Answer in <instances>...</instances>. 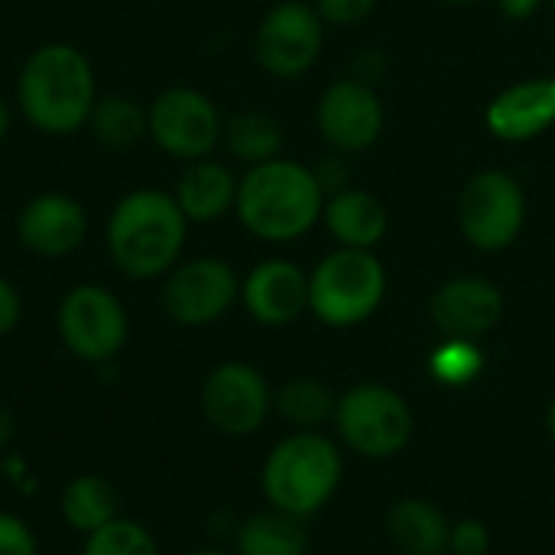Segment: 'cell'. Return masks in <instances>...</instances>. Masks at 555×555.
<instances>
[{"instance_id": "1", "label": "cell", "mask_w": 555, "mask_h": 555, "mask_svg": "<svg viewBox=\"0 0 555 555\" xmlns=\"http://www.w3.org/2000/svg\"><path fill=\"white\" fill-rule=\"evenodd\" d=\"M98 75L91 59L65 39L36 46L16 75L13 101L23 120L42 137H72L88 127L98 104Z\"/></svg>"}, {"instance_id": "2", "label": "cell", "mask_w": 555, "mask_h": 555, "mask_svg": "<svg viewBox=\"0 0 555 555\" xmlns=\"http://www.w3.org/2000/svg\"><path fill=\"white\" fill-rule=\"evenodd\" d=\"M189 218L166 189H133L120 195L104 224V247L117 273L133 283L163 280L185 250Z\"/></svg>"}, {"instance_id": "3", "label": "cell", "mask_w": 555, "mask_h": 555, "mask_svg": "<svg viewBox=\"0 0 555 555\" xmlns=\"http://www.w3.org/2000/svg\"><path fill=\"white\" fill-rule=\"evenodd\" d=\"M325 208V192L315 172L293 159H270L250 166L237 185L234 215L247 234L267 244H289L306 237Z\"/></svg>"}, {"instance_id": "4", "label": "cell", "mask_w": 555, "mask_h": 555, "mask_svg": "<svg viewBox=\"0 0 555 555\" xmlns=\"http://www.w3.org/2000/svg\"><path fill=\"white\" fill-rule=\"evenodd\" d=\"M341 475L338 446L315 429H296L270 449L260 468V491L270 507L309 520L335 498Z\"/></svg>"}, {"instance_id": "5", "label": "cell", "mask_w": 555, "mask_h": 555, "mask_svg": "<svg viewBox=\"0 0 555 555\" xmlns=\"http://www.w3.org/2000/svg\"><path fill=\"white\" fill-rule=\"evenodd\" d=\"M387 296V270L371 250L338 247L309 273V312L328 328L367 322Z\"/></svg>"}, {"instance_id": "6", "label": "cell", "mask_w": 555, "mask_h": 555, "mask_svg": "<svg viewBox=\"0 0 555 555\" xmlns=\"http://www.w3.org/2000/svg\"><path fill=\"white\" fill-rule=\"evenodd\" d=\"M341 442L371 462L400 455L413 439V410L403 393L384 384H354L335 403Z\"/></svg>"}, {"instance_id": "7", "label": "cell", "mask_w": 555, "mask_h": 555, "mask_svg": "<svg viewBox=\"0 0 555 555\" xmlns=\"http://www.w3.org/2000/svg\"><path fill=\"white\" fill-rule=\"evenodd\" d=\"M55 332L72 358L85 364H111L127 348L130 315L114 289L78 283L59 299Z\"/></svg>"}, {"instance_id": "8", "label": "cell", "mask_w": 555, "mask_h": 555, "mask_svg": "<svg viewBox=\"0 0 555 555\" xmlns=\"http://www.w3.org/2000/svg\"><path fill=\"white\" fill-rule=\"evenodd\" d=\"M221 130L218 104L198 88L172 85L146 104V137L169 159L195 163L211 156L221 143Z\"/></svg>"}, {"instance_id": "9", "label": "cell", "mask_w": 555, "mask_h": 555, "mask_svg": "<svg viewBox=\"0 0 555 555\" xmlns=\"http://www.w3.org/2000/svg\"><path fill=\"white\" fill-rule=\"evenodd\" d=\"M527 224L524 185L504 169H485L459 195V228L485 254L507 250Z\"/></svg>"}, {"instance_id": "10", "label": "cell", "mask_w": 555, "mask_h": 555, "mask_svg": "<svg viewBox=\"0 0 555 555\" xmlns=\"http://www.w3.org/2000/svg\"><path fill=\"white\" fill-rule=\"evenodd\" d=\"M241 299V276L221 257L179 260L163 276V309L182 328H205L224 319Z\"/></svg>"}, {"instance_id": "11", "label": "cell", "mask_w": 555, "mask_h": 555, "mask_svg": "<svg viewBox=\"0 0 555 555\" xmlns=\"http://www.w3.org/2000/svg\"><path fill=\"white\" fill-rule=\"evenodd\" d=\"M325 46V23L306 0H283L270 7L257 26L254 52L267 75L299 78L306 75Z\"/></svg>"}, {"instance_id": "12", "label": "cell", "mask_w": 555, "mask_h": 555, "mask_svg": "<svg viewBox=\"0 0 555 555\" xmlns=\"http://www.w3.org/2000/svg\"><path fill=\"white\" fill-rule=\"evenodd\" d=\"M198 403L211 429L231 439H247L267 423L273 410V390L254 364L224 361L208 371Z\"/></svg>"}, {"instance_id": "13", "label": "cell", "mask_w": 555, "mask_h": 555, "mask_svg": "<svg viewBox=\"0 0 555 555\" xmlns=\"http://www.w3.org/2000/svg\"><path fill=\"white\" fill-rule=\"evenodd\" d=\"M315 124L332 150L364 153L384 133V104L374 85L361 78H341L322 91Z\"/></svg>"}, {"instance_id": "14", "label": "cell", "mask_w": 555, "mask_h": 555, "mask_svg": "<svg viewBox=\"0 0 555 555\" xmlns=\"http://www.w3.org/2000/svg\"><path fill=\"white\" fill-rule=\"evenodd\" d=\"M88 211L68 192H39L16 215V241L39 260H65L88 241Z\"/></svg>"}, {"instance_id": "15", "label": "cell", "mask_w": 555, "mask_h": 555, "mask_svg": "<svg viewBox=\"0 0 555 555\" xmlns=\"http://www.w3.org/2000/svg\"><path fill=\"white\" fill-rule=\"evenodd\" d=\"M241 302L254 322L283 328L309 309V276L293 260H260L241 280Z\"/></svg>"}, {"instance_id": "16", "label": "cell", "mask_w": 555, "mask_h": 555, "mask_svg": "<svg viewBox=\"0 0 555 555\" xmlns=\"http://www.w3.org/2000/svg\"><path fill=\"white\" fill-rule=\"evenodd\" d=\"M429 312L446 338L478 341L501 322L504 293L485 276H455L436 289Z\"/></svg>"}, {"instance_id": "17", "label": "cell", "mask_w": 555, "mask_h": 555, "mask_svg": "<svg viewBox=\"0 0 555 555\" xmlns=\"http://www.w3.org/2000/svg\"><path fill=\"white\" fill-rule=\"evenodd\" d=\"M488 130L504 143H527L555 124V78H527L504 88L485 111Z\"/></svg>"}, {"instance_id": "18", "label": "cell", "mask_w": 555, "mask_h": 555, "mask_svg": "<svg viewBox=\"0 0 555 555\" xmlns=\"http://www.w3.org/2000/svg\"><path fill=\"white\" fill-rule=\"evenodd\" d=\"M237 185L241 179L231 172V166L205 156L195 163H185L172 195L189 218V224H211L221 221L237 205Z\"/></svg>"}, {"instance_id": "19", "label": "cell", "mask_w": 555, "mask_h": 555, "mask_svg": "<svg viewBox=\"0 0 555 555\" xmlns=\"http://www.w3.org/2000/svg\"><path fill=\"white\" fill-rule=\"evenodd\" d=\"M322 221L341 247L371 250L387 234V208L364 189H345L325 198Z\"/></svg>"}, {"instance_id": "20", "label": "cell", "mask_w": 555, "mask_h": 555, "mask_svg": "<svg viewBox=\"0 0 555 555\" xmlns=\"http://www.w3.org/2000/svg\"><path fill=\"white\" fill-rule=\"evenodd\" d=\"M387 533L400 553L446 555L452 540V524L439 504L423 498H403L387 514Z\"/></svg>"}, {"instance_id": "21", "label": "cell", "mask_w": 555, "mask_h": 555, "mask_svg": "<svg viewBox=\"0 0 555 555\" xmlns=\"http://www.w3.org/2000/svg\"><path fill=\"white\" fill-rule=\"evenodd\" d=\"M237 555H309V533L306 520L267 507L250 514L234 533Z\"/></svg>"}, {"instance_id": "22", "label": "cell", "mask_w": 555, "mask_h": 555, "mask_svg": "<svg viewBox=\"0 0 555 555\" xmlns=\"http://www.w3.org/2000/svg\"><path fill=\"white\" fill-rule=\"evenodd\" d=\"M59 511L68 530L91 537L94 530L117 520V491L101 475H75L59 498Z\"/></svg>"}, {"instance_id": "23", "label": "cell", "mask_w": 555, "mask_h": 555, "mask_svg": "<svg viewBox=\"0 0 555 555\" xmlns=\"http://www.w3.org/2000/svg\"><path fill=\"white\" fill-rule=\"evenodd\" d=\"M221 143L237 163H244L250 169V166L270 163L283 153V130L273 117H267L260 111H241L231 120H224Z\"/></svg>"}, {"instance_id": "24", "label": "cell", "mask_w": 555, "mask_h": 555, "mask_svg": "<svg viewBox=\"0 0 555 555\" xmlns=\"http://www.w3.org/2000/svg\"><path fill=\"white\" fill-rule=\"evenodd\" d=\"M85 130L107 150H127L146 137V104L127 94H101Z\"/></svg>"}, {"instance_id": "25", "label": "cell", "mask_w": 555, "mask_h": 555, "mask_svg": "<svg viewBox=\"0 0 555 555\" xmlns=\"http://www.w3.org/2000/svg\"><path fill=\"white\" fill-rule=\"evenodd\" d=\"M338 397L315 377H293L273 393V410L296 429H319L335 420Z\"/></svg>"}, {"instance_id": "26", "label": "cell", "mask_w": 555, "mask_h": 555, "mask_svg": "<svg viewBox=\"0 0 555 555\" xmlns=\"http://www.w3.org/2000/svg\"><path fill=\"white\" fill-rule=\"evenodd\" d=\"M481 371H485V354L478 341L468 338H446L429 354V374L442 387H468L481 377Z\"/></svg>"}, {"instance_id": "27", "label": "cell", "mask_w": 555, "mask_h": 555, "mask_svg": "<svg viewBox=\"0 0 555 555\" xmlns=\"http://www.w3.org/2000/svg\"><path fill=\"white\" fill-rule=\"evenodd\" d=\"M81 555H159V543L140 520L117 517L85 537Z\"/></svg>"}, {"instance_id": "28", "label": "cell", "mask_w": 555, "mask_h": 555, "mask_svg": "<svg viewBox=\"0 0 555 555\" xmlns=\"http://www.w3.org/2000/svg\"><path fill=\"white\" fill-rule=\"evenodd\" d=\"M0 555H39L33 527L10 511H0Z\"/></svg>"}, {"instance_id": "29", "label": "cell", "mask_w": 555, "mask_h": 555, "mask_svg": "<svg viewBox=\"0 0 555 555\" xmlns=\"http://www.w3.org/2000/svg\"><path fill=\"white\" fill-rule=\"evenodd\" d=\"M491 550V530L485 520H459L452 524V540H449V553L452 555H488Z\"/></svg>"}, {"instance_id": "30", "label": "cell", "mask_w": 555, "mask_h": 555, "mask_svg": "<svg viewBox=\"0 0 555 555\" xmlns=\"http://www.w3.org/2000/svg\"><path fill=\"white\" fill-rule=\"evenodd\" d=\"M312 7L328 26H354L374 13L377 0H315Z\"/></svg>"}, {"instance_id": "31", "label": "cell", "mask_w": 555, "mask_h": 555, "mask_svg": "<svg viewBox=\"0 0 555 555\" xmlns=\"http://www.w3.org/2000/svg\"><path fill=\"white\" fill-rule=\"evenodd\" d=\"M20 322H23V296H20L16 283L0 273V338L16 332Z\"/></svg>"}, {"instance_id": "32", "label": "cell", "mask_w": 555, "mask_h": 555, "mask_svg": "<svg viewBox=\"0 0 555 555\" xmlns=\"http://www.w3.org/2000/svg\"><path fill=\"white\" fill-rule=\"evenodd\" d=\"M315 179H319V185H322V192H325V198L328 195H335V192H345V189H351L348 185V179H351V169H348V163H341L338 156H328V159H322L315 169Z\"/></svg>"}, {"instance_id": "33", "label": "cell", "mask_w": 555, "mask_h": 555, "mask_svg": "<svg viewBox=\"0 0 555 555\" xmlns=\"http://www.w3.org/2000/svg\"><path fill=\"white\" fill-rule=\"evenodd\" d=\"M543 3H546V0H498L501 13L511 16V20H530Z\"/></svg>"}, {"instance_id": "34", "label": "cell", "mask_w": 555, "mask_h": 555, "mask_svg": "<svg viewBox=\"0 0 555 555\" xmlns=\"http://www.w3.org/2000/svg\"><path fill=\"white\" fill-rule=\"evenodd\" d=\"M13 433H16V423H13V413L0 403V452L13 442Z\"/></svg>"}, {"instance_id": "35", "label": "cell", "mask_w": 555, "mask_h": 555, "mask_svg": "<svg viewBox=\"0 0 555 555\" xmlns=\"http://www.w3.org/2000/svg\"><path fill=\"white\" fill-rule=\"evenodd\" d=\"M10 127H13V114H10V104H7V101L0 98V143L7 140Z\"/></svg>"}, {"instance_id": "36", "label": "cell", "mask_w": 555, "mask_h": 555, "mask_svg": "<svg viewBox=\"0 0 555 555\" xmlns=\"http://www.w3.org/2000/svg\"><path fill=\"white\" fill-rule=\"evenodd\" d=\"M546 429H550V436H553L555 442V400L550 403V410H546Z\"/></svg>"}, {"instance_id": "37", "label": "cell", "mask_w": 555, "mask_h": 555, "mask_svg": "<svg viewBox=\"0 0 555 555\" xmlns=\"http://www.w3.org/2000/svg\"><path fill=\"white\" fill-rule=\"evenodd\" d=\"M185 555H237V553H224V550H192Z\"/></svg>"}, {"instance_id": "38", "label": "cell", "mask_w": 555, "mask_h": 555, "mask_svg": "<svg viewBox=\"0 0 555 555\" xmlns=\"http://www.w3.org/2000/svg\"><path fill=\"white\" fill-rule=\"evenodd\" d=\"M442 3H459L462 7V3H475V0H442Z\"/></svg>"}, {"instance_id": "39", "label": "cell", "mask_w": 555, "mask_h": 555, "mask_svg": "<svg viewBox=\"0 0 555 555\" xmlns=\"http://www.w3.org/2000/svg\"><path fill=\"white\" fill-rule=\"evenodd\" d=\"M553 3H555V0H553Z\"/></svg>"}]
</instances>
